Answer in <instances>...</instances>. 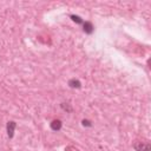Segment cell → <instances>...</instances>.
Listing matches in <instances>:
<instances>
[{"instance_id":"3957f363","label":"cell","mask_w":151,"mask_h":151,"mask_svg":"<svg viewBox=\"0 0 151 151\" xmlns=\"http://www.w3.org/2000/svg\"><path fill=\"white\" fill-rule=\"evenodd\" d=\"M83 31H84L85 33H87V34H91V33L95 31V27H93L92 22H90V21L83 22Z\"/></svg>"},{"instance_id":"8992f818","label":"cell","mask_w":151,"mask_h":151,"mask_svg":"<svg viewBox=\"0 0 151 151\" xmlns=\"http://www.w3.org/2000/svg\"><path fill=\"white\" fill-rule=\"evenodd\" d=\"M60 107L64 110V111H66V112H72V110H73L70 103H61V104H60Z\"/></svg>"},{"instance_id":"ba28073f","label":"cell","mask_w":151,"mask_h":151,"mask_svg":"<svg viewBox=\"0 0 151 151\" xmlns=\"http://www.w3.org/2000/svg\"><path fill=\"white\" fill-rule=\"evenodd\" d=\"M71 19H72L74 22H77V24H83V22H84L83 19H82L79 16H74V14H72V16H71Z\"/></svg>"},{"instance_id":"277c9868","label":"cell","mask_w":151,"mask_h":151,"mask_svg":"<svg viewBox=\"0 0 151 151\" xmlns=\"http://www.w3.org/2000/svg\"><path fill=\"white\" fill-rule=\"evenodd\" d=\"M50 127H51V129L53 131H59L63 127V123L60 119H53L51 123H50Z\"/></svg>"},{"instance_id":"52a82bcc","label":"cell","mask_w":151,"mask_h":151,"mask_svg":"<svg viewBox=\"0 0 151 151\" xmlns=\"http://www.w3.org/2000/svg\"><path fill=\"white\" fill-rule=\"evenodd\" d=\"M82 125L84 128H91L92 127V122L89 120V119H83L82 120Z\"/></svg>"},{"instance_id":"5b68a950","label":"cell","mask_w":151,"mask_h":151,"mask_svg":"<svg viewBox=\"0 0 151 151\" xmlns=\"http://www.w3.org/2000/svg\"><path fill=\"white\" fill-rule=\"evenodd\" d=\"M67 84H69V86L71 87V89H80V87H82V83L78 79H76V78L70 79Z\"/></svg>"},{"instance_id":"6da1fadb","label":"cell","mask_w":151,"mask_h":151,"mask_svg":"<svg viewBox=\"0 0 151 151\" xmlns=\"http://www.w3.org/2000/svg\"><path fill=\"white\" fill-rule=\"evenodd\" d=\"M133 149L136 151H150L151 145L148 141H136L133 143Z\"/></svg>"},{"instance_id":"7a4b0ae2","label":"cell","mask_w":151,"mask_h":151,"mask_svg":"<svg viewBox=\"0 0 151 151\" xmlns=\"http://www.w3.org/2000/svg\"><path fill=\"white\" fill-rule=\"evenodd\" d=\"M16 128H17L16 122L11 120V122L7 123V136H8L10 138H12V137L14 136V130H16Z\"/></svg>"}]
</instances>
